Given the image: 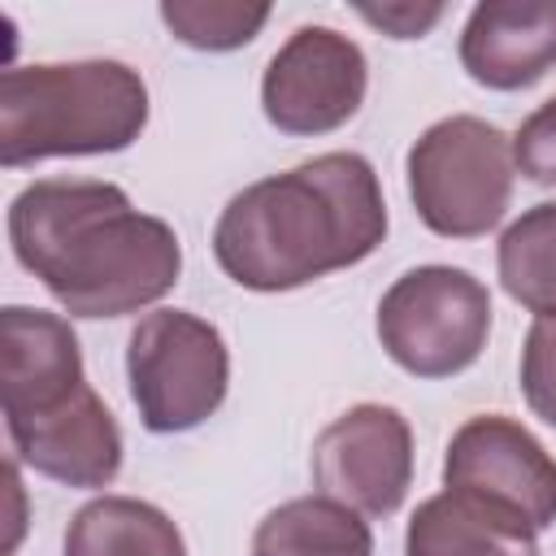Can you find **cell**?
<instances>
[{"label": "cell", "instance_id": "3957f363", "mask_svg": "<svg viewBox=\"0 0 556 556\" xmlns=\"http://www.w3.org/2000/svg\"><path fill=\"white\" fill-rule=\"evenodd\" d=\"M148 122V87L122 61L13 65L0 78V165L122 152Z\"/></svg>", "mask_w": 556, "mask_h": 556}, {"label": "cell", "instance_id": "30bf717a", "mask_svg": "<svg viewBox=\"0 0 556 556\" xmlns=\"http://www.w3.org/2000/svg\"><path fill=\"white\" fill-rule=\"evenodd\" d=\"M313 482L352 513L387 517L413 482V430L387 404H356L313 443Z\"/></svg>", "mask_w": 556, "mask_h": 556}, {"label": "cell", "instance_id": "7c38bea8", "mask_svg": "<svg viewBox=\"0 0 556 556\" xmlns=\"http://www.w3.org/2000/svg\"><path fill=\"white\" fill-rule=\"evenodd\" d=\"M65 556H187L178 526L143 500L104 495L74 513Z\"/></svg>", "mask_w": 556, "mask_h": 556}, {"label": "cell", "instance_id": "ac0fdd59", "mask_svg": "<svg viewBox=\"0 0 556 556\" xmlns=\"http://www.w3.org/2000/svg\"><path fill=\"white\" fill-rule=\"evenodd\" d=\"M513 165L530 182L556 187V96L543 100L513 135Z\"/></svg>", "mask_w": 556, "mask_h": 556}, {"label": "cell", "instance_id": "277c9868", "mask_svg": "<svg viewBox=\"0 0 556 556\" xmlns=\"http://www.w3.org/2000/svg\"><path fill=\"white\" fill-rule=\"evenodd\" d=\"M443 486L526 552L556 521V460L513 417H469L443 460Z\"/></svg>", "mask_w": 556, "mask_h": 556}, {"label": "cell", "instance_id": "e0dca14e", "mask_svg": "<svg viewBox=\"0 0 556 556\" xmlns=\"http://www.w3.org/2000/svg\"><path fill=\"white\" fill-rule=\"evenodd\" d=\"M521 391L526 404L556 426V317H539L521 348Z\"/></svg>", "mask_w": 556, "mask_h": 556}, {"label": "cell", "instance_id": "2e32d148", "mask_svg": "<svg viewBox=\"0 0 556 556\" xmlns=\"http://www.w3.org/2000/svg\"><path fill=\"white\" fill-rule=\"evenodd\" d=\"M161 22L200 52H230L256 39V30L269 22V4H217V0H165Z\"/></svg>", "mask_w": 556, "mask_h": 556}, {"label": "cell", "instance_id": "9a60e30c", "mask_svg": "<svg viewBox=\"0 0 556 556\" xmlns=\"http://www.w3.org/2000/svg\"><path fill=\"white\" fill-rule=\"evenodd\" d=\"M404 556H530V552L513 543L500 526H491L482 513H473L465 500L439 491L426 504H417L404 534Z\"/></svg>", "mask_w": 556, "mask_h": 556}, {"label": "cell", "instance_id": "4fadbf2b", "mask_svg": "<svg viewBox=\"0 0 556 556\" xmlns=\"http://www.w3.org/2000/svg\"><path fill=\"white\" fill-rule=\"evenodd\" d=\"M252 556H374V534L348 504L304 495L256 526Z\"/></svg>", "mask_w": 556, "mask_h": 556}, {"label": "cell", "instance_id": "d6986e66", "mask_svg": "<svg viewBox=\"0 0 556 556\" xmlns=\"http://www.w3.org/2000/svg\"><path fill=\"white\" fill-rule=\"evenodd\" d=\"M365 22H374V26H382L387 35H395V39H417V35H426L439 17H443V4H426V9H417V4H382V9H356Z\"/></svg>", "mask_w": 556, "mask_h": 556}, {"label": "cell", "instance_id": "5bb4252c", "mask_svg": "<svg viewBox=\"0 0 556 556\" xmlns=\"http://www.w3.org/2000/svg\"><path fill=\"white\" fill-rule=\"evenodd\" d=\"M495 265L504 291L521 308L539 317H556V200L526 208L504 230Z\"/></svg>", "mask_w": 556, "mask_h": 556}, {"label": "cell", "instance_id": "8fae6325", "mask_svg": "<svg viewBox=\"0 0 556 556\" xmlns=\"http://www.w3.org/2000/svg\"><path fill=\"white\" fill-rule=\"evenodd\" d=\"M460 65L491 91H521L556 65V0H486L460 30Z\"/></svg>", "mask_w": 556, "mask_h": 556}, {"label": "cell", "instance_id": "9c48e42d", "mask_svg": "<svg viewBox=\"0 0 556 556\" xmlns=\"http://www.w3.org/2000/svg\"><path fill=\"white\" fill-rule=\"evenodd\" d=\"M369 65L348 35L330 26H300L265 65L261 109L287 135H326L361 109Z\"/></svg>", "mask_w": 556, "mask_h": 556}, {"label": "cell", "instance_id": "52a82bcc", "mask_svg": "<svg viewBox=\"0 0 556 556\" xmlns=\"http://www.w3.org/2000/svg\"><path fill=\"white\" fill-rule=\"evenodd\" d=\"M491 334L486 287L452 265H421L391 282L378 304V339L387 356L417 378H452L469 369Z\"/></svg>", "mask_w": 556, "mask_h": 556}, {"label": "cell", "instance_id": "5b68a950", "mask_svg": "<svg viewBox=\"0 0 556 556\" xmlns=\"http://www.w3.org/2000/svg\"><path fill=\"white\" fill-rule=\"evenodd\" d=\"M408 195L443 239L486 235L513 200V143L482 117H443L408 148Z\"/></svg>", "mask_w": 556, "mask_h": 556}, {"label": "cell", "instance_id": "6da1fadb", "mask_svg": "<svg viewBox=\"0 0 556 556\" xmlns=\"http://www.w3.org/2000/svg\"><path fill=\"white\" fill-rule=\"evenodd\" d=\"M9 239L70 317H122L174 291L178 235L113 182L39 178L9 204Z\"/></svg>", "mask_w": 556, "mask_h": 556}, {"label": "cell", "instance_id": "ba28073f", "mask_svg": "<svg viewBox=\"0 0 556 556\" xmlns=\"http://www.w3.org/2000/svg\"><path fill=\"white\" fill-rule=\"evenodd\" d=\"M96 391L83 378V352L65 317L9 304L0 313V404L9 439L78 413Z\"/></svg>", "mask_w": 556, "mask_h": 556}, {"label": "cell", "instance_id": "7a4b0ae2", "mask_svg": "<svg viewBox=\"0 0 556 556\" xmlns=\"http://www.w3.org/2000/svg\"><path fill=\"white\" fill-rule=\"evenodd\" d=\"M387 235L378 174L356 152H326L230 195L213 256L248 291H291L365 261Z\"/></svg>", "mask_w": 556, "mask_h": 556}, {"label": "cell", "instance_id": "8992f818", "mask_svg": "<svg viewBox=\"0 0 556 556\" xmlns=\"http://www.w3.org/2000/svg\"><path fill=\"white\" fill-rule=\"evenodd\" d=\"M126 378L139 421L152 434H182L208 421L230 382L222 330L182 308L148 313L126 343Z\"/></svg>", "mask_w": 556, "mask_h": 556}]
</instances>
